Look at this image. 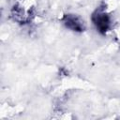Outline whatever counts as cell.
I'll return each instance as SVG.
<instances>
[{
  "label": "cell",
  "instance_id": "obj_2",
  "mask_svg": "<svg viewBox=\"0 0 120 120\" xmlns=\"http://www.w3.org/2000/svg\"><path fill=\"white\" fill-rule=\"evenodd\" d=\"M64 22L67 27L72 29L73 31L83 30V25H82V22L74 15H66L64 17Z\"/></svg>",
  "mask_w": 120,
  "mask_h": 120
},
{
  "label": "cell",
  "instance_id": "obj_1",
  "mask_svg": "<svg viewBox=\"0 0 120 120\" xmlns=\"http://www.w3.org/2000/svg\"><path fill=\"white\" fill-rule=\"evenodd\" d=\"M92 20H93L95 25L97 26V28L98 29V31L100 33L104 34L109 29V26H110V19H109V16L104 13V11H102V10H97L93 14Z\"/></svg>",
  "mask_w": 120,
  "mask_h": 120
}]
</instances>
